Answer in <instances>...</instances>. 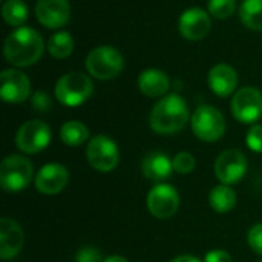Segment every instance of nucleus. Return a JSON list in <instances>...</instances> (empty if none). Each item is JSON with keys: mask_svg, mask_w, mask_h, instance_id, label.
Listing matches in <instances>:
<instances>
[{"mask_svg": "<svg viewBox=\"0 0 262 262\" xmlns=\"http://www.w3.org/2000/svg\"><path fill=\"white\" fill-rule=\"evenodd\" d=\"M45 51V41L34 28L20 26L12 31L3 45V54L9 64L26 68L37 63Z\"/></svg>", "mask_w": 262, "mask_h": 262, "instance_id": "obj_1", "label": "nucleus"}, {"mask_svg": "<svg viewBox=\"0 0 262 262\" xmlns=\"http://www.w3.org/2000/svg\"><path fill=\"white\" fill-rule=\"evenodd\" d=\"M189 121V109L178 94L164 95L152 109L149 123L154 132L160 135H172L184 129Z\"/></svg>", "mask_w": 262, "mask_h": 262, "instance_id": "obj_2", "label": "nucleus"}, {"mask_svg": "<svg viewBox=\"0 0 262 262\" xmlns=\"http://www.w3.org/2000/svg\"><path fill=\"white\" fill-rule=\"evenodd\" d=\"M94 92V83L89 75L83 72H68L57 80L55 97L57 100L68 106L75 107L83 104Z\"/></svg>", "mask_w": 262, "mask_h": 262, "instance_id": "obj_3", "label": "nucleus"}, {"mask_svg": "<svg viewBox=\"0 0 262 262\" xmlns=\"http://www.w3.org/2000/svg\"><path fill=\"white\" fill-rule=\"evenodd\" d=\"M84 64L89 75H92L94 78L111 80L123 71L124 58L117 48L98 46L88 54Z\"/></svg>", "mask_w": 262, "mask_h": 262, "instance_id": "obj_4", "label": "nucleus"}, {"mask_svg": "<svg viewBox=\"0 0 262 262\" xmlns=\"http://www.w3.org/2000/svg\"><path fill=\"white\" fill-rule=\"evenodd\" d=\"M34 177L32 164L28 158L21 155H9L2 161L0 166V184L9 192H21L26 189Z\"/></svg>", "mask_w": 262, "mask_h": 262, "instance_id": "obj_5", "label": "nucleus"}, {"mask_svg": "<svg viewBox=\"0 0 262 262\" xmlns=\"http://www.w3.org/2000/svg\"><path fill=\"white\" fill-rule=\"evenodd\" d=\"M192 130L193 134L201 140L207 143L218 141L224 132H226V120L224 115L213 106L203 104L200 106L192 118H190Z\"/></svg>", "mask_w": 262, "mask_h": 262, "instance_id": "obj_6", "label": "nucleus"}, {"mask_svg": "<svg viewBox=\"0 0 262 262\" xmlns=\"http://www.w3.org/2000/svg\"><path fill=\"white\" fill-rule=\"evenodd\" d=\"M89 164L98 172H111L120 161V152L115 141L106 135H97L89 140L86 147Z\"/></svg>", "mask_w": 262, "mask_h": 262, "instance_id": "obj_7", "label": "nucleus"}, {"mask_svg": "<svg viewBox=\"0 0 262 262\" xmlns=\"http://www.w3.org/2000/svg\"><path fill=\"white\" fill-rule=\"evenodd\" d=\"M51 143V127L41 120H29L20 126L15 135L17 147L25 154H38Z\"/></svg>", "mask_w": 262, "mask_h": 262, "instance_id": "obj_8", "label": "nucleus"}, {"mask_svg": "<svg viewBox=\"0 0 262 262\" xmlns=\"http://www.w3.org/2000/svg\"><path fill=\"white\" fill-rule=\"evenodd\" d=\"M230 107L239 123H256L262 117V92L252 86L243 88L233 95Z\"/></svg>", "mask_w": 262, "mask_h": 262, "instance_id": "obj_9", "label": "nucleus"}, {"mask_svg": "<svg viewBox=\"0 0 262 262\" xmlns=\"http://www.w3.org/2000/svg\"><path fill=\"white\" fill-rule=\"evenodd\" d=\"M246 172L247 158L239 149H227L216 158L215 175L226 186L239 183L244 178Z\"/></svg>", "mask_w": 262, "mask_h": 262, "instance_id": "obj_10", "label": "nucleus"}, {"mask_svg": "<svg viewBox=\"0 0 262 262\" xmlns=\"http://www.w3.org/2000/svg\"><path fill=\"white\" fill-rule=\"evenodd\" d=\"M149 212L158 220L172 218L180 207V195L169 184H157L150 189L146 200Z\"/></svg>", "mask_w": 262, "mask_h": 262, "instance_id": "obj_11", "label": "nucleus"}, {"mask_svg": "<svg viewBox=\"0 0 262 262\" xmlns=\"http://www.w3.org/2000/svg\"><path fill=\"white\" fill-rule=\"evenodd\" d=\"M31 95V81L18 69H5L0 74V97L6 103H21Z\"/></svg>", "mask_w": 262, "mask_h": 262, "instance_id": "obj_12", "label": "nucleus"}, {"mask_svg": "<svg viewBox=\"0 0 262 262\" xmlns=\"http://www.w3.org/2000/svg\"><path fill=\"white\" fill-rule=\"evenodd\" d=\"M35 17L45 28L60 29L71 18V5L68 0H37Z\"/></svg>", "mask_w": 262, "mask_h": 262, "instance_id": "obj_13", "label": "nucleus"}, {"mask_svg": "<svg viewBox=\"0 0 262 262\" xmlns=\"http://www.w3.org/2000/svg\"><path fill=\"white\" fill-rule=\"evenodd\" d=\"M178 28H180V34L184 38L196 41L204 38L210 32L212 21L209 14L201 8H189L181 14Z\"/></svg>", "mask_w": 262, "mask_h": 262, "instance_id": "obj_14", "label": "nucleus"}, {"mask_svg": "<svg viewBox=\"0 0 262 262\" xmlns=\"http://www.w3.org/2000/svg\"><path fill=\"white\" fill-rule=\"evenodd\" d=\"M69 181V173L64 166L58 163H49L43 166L35 177V189L45 195L60 193Z\"/></svg>", "mask_w": 262, "mask_h": 262, "instance_id": "obj_15", "label": "nucleus"}, {"mask_svg": "<svg viewBox=\"0 0 262 262\" xmlns=\"http://www.w3.org/2000/svg\"><path fill=\"white\" fill-rule=\"evenodd\" d=\"M25 244L21 227L11 218L0 220V258L3 261L17 256Z\"/></svg>", "mask_w": 262, "mask_h": 262, "instance_id": "obj_16", "label": "nucleus"}, {"mask_svg": "<svg viewBox=\"0 0 262 262\" xmlns=\"http://www.w3.org/2000/svg\"><path fill=\"white\" fill-rule=\"evenodd\" d=\"M207 83L212 92L218 97H229L233 94L238 84V74L236 71L226 63L215 64L209 75H207Z\"/></svg>", "mask_w": 262, "mask_h": 262, "instance_id": "obj_17", "label": "nucleus"}, {"mask_svg": "<svg viewBox=\"0 0 262 262\" xmlns=\"http://www.w3.org/2000/svg\"><path fill=\"white\" fill-rule=\"evenodd\" d=\"M138 88L140 91L150 98L164 97L170 88L169 77L160 69H144L138 77Z\"/></svg>", "mask_w": 262, "mask_h": 262, "instance_id": "obj_18", "label": "nucleus"}, {"mask_svg": "<svg viewBox=\"0 0 262 262\" xmlns=\"http://www.w3.org/2000/svg\"><path fill=\"white\" fill-rule=\"evenodd\" d=\"M143 175L152 181H164L170 177L173 164L170 158L163 152H150L143 158L141 163Z\"/></svg>", "mask_w": 262, "mask_h": 262, "instance_id": "obj_19", "label": "nucleus"}, {"mask_svg": "<svg viewBox=\"0 0 262 262\" xmlns=\"http://www.w3.org/2000/svg\"><path fill=\"white\" fill-rule=\"evenodd\" d=\"M209 203H210V206H212V209L215 212L227 213L236 204V193L229 186L220 184V186L212 189V192L209 195Z\"/></svg>", "mask_w": 262, "mask_h": 262, "instance_id": "obj_20", "label": "nucleus"}, {"mask_svg": "<svg viewBox=\"0 0 262 262\" xmlns=\"http://www.w3.org/2000/svg\"><path fill=\"white\" fill-rule=\"evenodd\" d=\"M243 25L253 31H262V0H244L239 8Z\"/></svg>", "mask_w": 262, "mask_h": 262, "instance_id": "obj_21", "label": "nucleus"}, {"mask_svg": "<svg viewBox=\"0 0 262 262\" xmlns=\"http://www.w3.org/2000/svg\"><path fill=\"white\" fill-rule=\"evenodd\" d=\"M48 51L49 54L57 60H64L74 52V38L69 32L60 31L51 35L48 41Z\"/></svg>", "mask_w": 262, "mask_h": 262, "instance_id": "obj_22", "label": "nucleus"}, {"mask_svg": "<svg viewBox=\"0 0 262 262\" xmlns=\"http://www.w3.org/2000/svg\"><path fill=\"white\" fill-rule=\"evenodd\" d=\"M60 138L66 146H81L89 138V130L80 121H66L60 129Z\"/></svg>", "mask_w": 262, "mask_h": 262, "instance_id": "obj_23", "label": "nucleus"}, {"mask_svg": "<svg viewBox=\"0 0 262 262\" xmlns=\"http://www.w3.org/2000/svg\"><path fill=\"white\" fill-rule=\"evenodd\" d=\"M2 17L9 26H21L28 18V6L23 0H6L2 6Z\"/></svg>", "mask_w": 262, "mask_h": 262, "instance_id": "obj_24", "label": "nucleus"}, {"mask_svg": "<svg viewBox=\"0 0 262 262\" xmlns=\"http://www.w3.org/2000/svg\"><path fill=\"white\" fill-rule=\"evenodd\" d=\"M235 8H236L235 0H209L207 3L209 14L220 20L229 18L235 12Z\"/></svg>", "mask_w": 262, "mask_h": 262, "instance_id": "obj_25", "label": "nucleus"}, {"mask_svg": "<svg viewBox=\"0 0 262 262\" xmlns=\"http://www.w3.org/2000/svg\"><path fill=\"white\" fill-rule=\"evenodd\" d=\"M172 164H173V170L181 173V175H186V173H190L193 172L195 169V158L192 154L189 152H180L173 157L172 160Z\"/></svg>", "mask_w": 262, "mask_h": 262, "instance_id": "obj_26", "label": "nucleus"}, {"mask_svg": "<svg viewBox=\"0 0 262 262\" xmlns=\"http://www.w3.org/2000/svg\"><path fill=\"white\" fill-rule=\"evenodd\" d=\"M246 141H247V146L253 152L262 154V124H253L249 129Z\"/></svg>", "mask_w": 262, "mask_h": 262, "instance_id": "obj_27", "label": "nucleus"}, {"mask_svg": "<svg viewBox=\"0 0 262 262\" xmlns=\"http://www.w3.org/2000/svg\"><path fill=\"white\" fill-rule=\"evenodd\" d=\"M75 262H104L101 253L95 247H83L77 252Z\"/></svg>", "mask_w": 262, "mask_h": 262, "instance_id": "obj_28", "label": "nucleus"}, {"mask_svg": "<svg viewBox=\"0 0 262 262\" xmlns=\"http://www.w3.org/2000/svg\"><path fill=\"white\" fill-rule=\"evenodd\" d=\"M52 106V101L49 98V95L43 91H37L32 95V107L37 112H48Z\"/></svg>", "mask_w": 262, "mask_h": 262, "instance_id": "obj_29", "label": "nucleus"}, {"mask_svg": "<svg viewBox=\"0 0 262 262\" xmlns=\"http://www.w3.org/2000/svg\"><path fill=\"white\" fill-rule=\"evenodd\" d=\"M249 246L258 255H262V223L256 224L249 232Z\"/></svg>", "mask_w": 262, "mask_h": 262, "instance_id": "obj_30", "label": "nucleus"}, {"mask_svg": "<svg viewBox=\"0 0 262 262\" xmlns=\"http://www.w3.org/2000/svg\"><path fill=\"white\" fill-rule=\"evenodd\" d=\"M206 262H233L232 256L224 250H212L206 255Z\"/></svg>", "mask_w": 262, "mask_h": 262, "instance_id": "obj_31", "label": "nucleus"}, {"mask_svg": "<svg viewBox=\"0 0 262 262\" xmlns=\"http://www.w3.org/2000/svg\"><path fill=\"white\" fill-rule=\"evenodd\" d=\"M170 262H201L198 258H195V256H190V255H183V256H178V258H175L173 261Z\"/></svg>", "mask_w": 262, "mask_h": 262, "instance_id": "obj_32", "label": "nucleus"}, {"mask_svg": "<svg viewBox=\"0 0 262 262\" xmlns=\"http://www.w3.org/2000/svg\"><path fill=\"white\" fill-rule=\"evenodd\" d=\"M104 262H127L126 258H123V256H118V255H114V256H109V258H106Z\"/></svg>", "mask_w": 262, "mask_h": 262, "instance_id": "obj_33", "label": "nucleus"}, {"mask_svg": "<svg viewBox=\"0 0 262 262\" xmlns=\"http://www.w3.org/2000/svg\"><path fill=\"white\" fill-rule=\"evenodd\" d=\"M261 262H262V261H261Z\"/></svg>", "mask_w": 262, "mask_h": 262, "instance_id": "obj_34", "label": "nucleus"}]
</instances>
